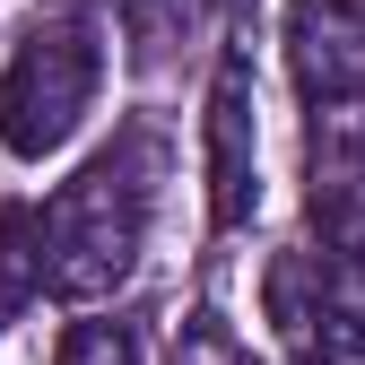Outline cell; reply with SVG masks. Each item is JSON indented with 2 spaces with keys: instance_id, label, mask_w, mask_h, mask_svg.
I'll list each match as a JSON object with an SVG mask.
<instances>
[{
  "instance_id": "1",
  "label": "cell",
  "mask_w": 365,
  "mask_h": 365,
  "mask_svg": "<svg viewBox=\"0 0 365 365\" xmlns=\"http://www.w3.org/2000/svg\"><path fill=\"white\" fill-rule=\"evenodd\" d=\"M148 209H157V148L130 130V140H113L105 157H87L61 192L35 209V235H43V296H61V304L113 296L130 269H140Z\"/></svg>"
},
{
  "instance_id": "2",
  "label": "cell",
  "mask_w": 365,
  "mask_h": 365,
  "mask_svg": "<svg viewBox=\"0 0 365 365\" xmlns=\"http://www.w3.org/2000/svg\"><path fill=\"white\" fill-rule=\"evenodd\" d=\"M105 87V26L87 0H43L26 18L9 70H0V148L43 165L78 140V122L96 113Z\"/></svg>"
},
{
  "instance_id": "3",
  "label": "cell",
  "mask_w": 365,
  "mask_h": 365,
  "mask_svg": "<svg viewBox=\"0 0 365 365\" xmlns=\"http://www.w3.org/2000/svg\"><path fill=\"white\" fill-rule=\"evenodd\" d=\"M200 140H209V226H244L261 209V122H252V53L235 43L217 53Z\"/></svg>"
},
{
  "instance_id": "4",
  "label": "cell",
  "mask_w": 365,
  "mask_h": 365,
  "mask_svg": "<svg viewBox=\"0 0 365 365\" xmlns=\"http://www.w3.org/2000/svg\"><path fill=\"white\" fill-rule=\"evenodd\" d=\"M287 70L304 105H356L365 96V9L356 0H287Z\"/></svg>"
},
{
  "instance_id": "5",
  "label": "cell",
  "mask_w": 365,
  "mask_h": 365,
  "mask_svg": "<svg viewBox=\"0 0 365 365\" xmlns=\"http://www.w3.org/2000/svg\"><path fill=\"white\" fill-rule=\"evenodd\" d=\"M113 9H122V35H130V53H140V61H165L174 43L209 35L217 0H113Z\"/></svg>"
},
{
  "instance_id": "6",
  "label": "cell",
  "mask_w": 365,
  "mask_h": 365,
  "mask_svg": "<svg viewBox=\"0 0 365 365\" xmlns=\"http://www.w3.org/2000/svg\"><path fill=\"white\" fill-rule=\"evenodd\" d=\"M43 296V235H35V209H0V322L26 313Z\"/></svg>"
},
{
  "instance_id": "7",
  "label": "cell",
  "mask_w": 365,
  "mask_h": 365,
  "mask_svg": "<svg viewBox=\"0 0 365 365\" xmlns=\"http://www.w3.org/2000/svg\"><path fill=\"white\" fill-rule=\"evenodd\" d=\"M61 365H140V331L130 322H70Z\"/></svg>"
},
{
  "instance_id": "8",
  "label": "cell",
  "mask_w": 365,
  "mask_h": 365,
  "mask_svg": "<svg viewBox=\"0 0 365 365\" xmlns=\"http://www.w3.org/2000/svg\"><path fill=\"white\" fill-rule=\"evenodd\" d=\"M174 365H252V356H244V339L226 331L217 313H192L182 339H174Z\"/></svg>"
},
{
  "instance_id": "9",
  "label": "cell",
  "mask_w": 365,
  "mask_h": 365,
  "mask_svg": "<svg viewBox=\"0 0 365 365\" xmlns=\"http://www.w3.org/2000/svg\"><path fill=\"white\" fill-rule=\"evenodd\" d=\"M304 365H331V356H304Z\"/></svg>"
}]
</instances>
